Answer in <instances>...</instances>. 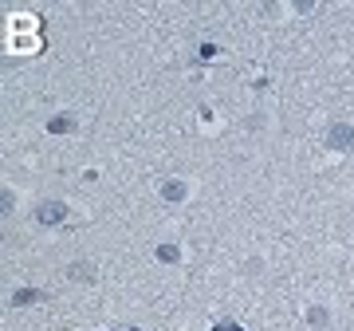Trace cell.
Returning a JSON list of instances; mask_svg holds the SVG:
<instances>
[{"label": "cell", "instance_id": "cell-1", "mask_svg": "<svg viewBox=\"0 0 354 331\" xmlns=\"http://www.w3.org/2000/svg\"><path fill=\"white\" fill-rule=\"evenodd\" d=\"M153 193L162 197L165 205H185L197 193V186H193V178H181V174H174V178H162L158 186H153Z\"/></svg>", "mask_w": 354, "mask_h": 331}, {"label": "cell", "instance_id": "cell-2", "mask_svg": "<svg viewBox=\"0 0 354 331\" xmlns=\"http://www.w3.org/2000/svg\"><path fill=\"white\" fill-rule=\"evenodd\" d=\"M323 146H327L330 154H351L354 150V123H346V118L327 123V130H323Z\"/></svg>", "mask_w": 354, "mask_h": 331}, {"label": "cell", "instance_id": "cell-3", "mask_svg": "<svg viewBox=\"0 0 354 331\" xmlns=\"http://www.w3.org/2000/svg\"><path fill=\"white\" fill-rule=\"evenodd\" d=\"M304 323L311 331H330L335 328V307H330L327 300H311V304L304 307Z\"/></svg>", "mask_w": 354, "mask_h": 331}, {"label": "cell", "instance_id": "cell-4", "mask_svg": "<svg viewBox=\"0 0 354 331\" xmlns=\"http://www.w3.org/2000/svg\"><path fill=\"white\" fill-rule=\"evenodd\" d=\"M64 280L91 288V284L99 280V265H95V260H67L64 265Z\"/></svg>", "mask_w": 354, "mask_h": 331}, {"label": "cell", "instance_id": "cell-5", "mask_svg": "<svg viewBox=\"0 0 354 331\" xmlns=\"http://www.w3.org/2000/svg\"><path fill=\"white\" fill-rule=\"evenodd\" d=\"M67 209H71V205H67V202H55V197H51V202H39L36 221H39V225H64V221H67Z\"/></svg>", "mask_w": 354, "mask_h": 331}, {"label": "cell", "instance_id": "cell-6", "mask_svg": "<svg viewBox=\"0 0 354 331\" xmlns=\"http://www.w3.org/2000/svg\"><path fill=\"white\" fill-rule=\"evenodd\" d=\"M75 130H79L75 111H59L55 118H48V134H75Z\"/></svg>", "mask_w": 354, "mask_h": 331}, {"label": "cell", "instance_id": "cell-7", "mask_svg": "<svg viewBox=\"0 0 354 331\" xmlns=\"http://www.w3.org/2000/svg\"><path fill=\"white\" fill-rule=\"evenodd\" d=\"M241 272H244V280H264V276H268V256H264V253L244 256Z\"/></svg>", "mask_w": 354, "mask_h": 331}, {"label": "cell", "instance_id": "cell-8", "mask_svg": "<svg viewBox=\"0 0 354 331\" xmlns=\"http://www.w3.org/2000/svg\"><path fill=\"white\" fill-rule=\"evenodd\" d=\"M16 202H20V190L12 181H4L0 186V213H16Z\"/></svg>", "mask_w": 354, "mask_h": 331}, {"label": "cell", "instance_id": "cell-9", "mask_svg": "<svg viewBox=\"0 0 354 331\" xmlns=\"http://www.w3.org/2000/svg\"><path fill=\"white\" fill-rule=\"evenodd\" d=\"M39 300H44L39 288H16V292H12V304L16 307H32V304H39Z\"/></svg>", "mask_w": 354, "mask_h": 331}, {"label": "cell", "instance_id": "cell-10", "mask_svg": "<svg viewBox=\"0 0 354 331\" xmlns=\"http://www.w3.org/2000/svg\"><path fill=\"white\" fill-rule=\"evenodd\" d=\"M268 123H272V115H268L264 107H256V111H248V118H244V130L252 134V130H264Z\"/></svg>", "mask_w": 354, "mask_h": 331}, {"label": "cell", "instance_id": "cell-11", "mask_svg": "<svg viewBox=\"0 0 354 331\" xmlns=\"http://www.w3.org/2000/svg\"><path fill=\"white\" fill-rule=\"evenodd\" d=\"M319 4H311V0H295V4H283V16H315Z\"/></svg>", "mask_w": 354, "mask_h": 331}, {"label": "cell", "instance_id": "cell-12", "mask_svg": "<svg viewBox=\"0 0 354 331\" xmlns=\"http://www.w3.org/2000/svg\"><path fill=\"white\" fill-rule=\"evenodd\" d=\"M158 260H165V265H177V260H181V249H177V244H158Z\"/></svg>", "mask_w": 354, "mask_h": 331}]
</instances>
